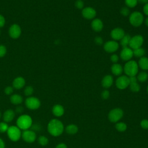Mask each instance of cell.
I'll list each match as a JSON object with an SVG mask.
<instances>
[{
  "mask_svg": "<svg viewBox=\"0 0 148 148\" xmlns=\"http://www.w3.org/2000/svg\"><path fill=\"white\" fill-rule=\"evenodd\" d=\"M47 131L51 135L58 136L61 135L64 131V124L58 119H53L51 120L47 124Z\"/></svg>",
  "mask_w": 148,
  "mask_h": 148,
  "instance_id": "obj_1",
  "label": "cell"
},
{
  "mask_svg": "<svg viewBox=\"0 0 148 148\" xmlns=\"http://www.w3.org/2000/svg\"><path fill=\"white\" fill-rule=\"evenodd\" d=\"M138 63L134 60H130L125 64L123 67V72L128 77L135 76L138 72Z\"/></svg>",
  "mask_w": 148,
  "mask_h": 148,
  "instance_id": "obj_2",
  "label": "cell"
},
{
  "mask_svg": "<svg viewBox=\"0 0 148 148\" xmlns=\"http://www.w3.org/2000/svg\"><path fill=\"white\" fill-rule=\"evenodd\" d=\"M16 124L20 130H28L32 125V118L28 114L21 115L17 119Z\"/></svg>",
  "mask_w": 148,
  "mask_h": 148,
  "instance_id": "obj_3",
  "label": "cell"
},
{
  "mask_svg": "<svg viewBox=\"0 0 148 148\" xmlns=\"http://www.w3.org/2000/svg\"><path fill=\"white\" fill-rule=\"evenodd\" d=\"M129 21L132 26L138 27L140 26L144 21V17L140 12L135 11L130 14Z\"/></svg>",
  "mask_w": 148,
  "mask_h": 148,
  "instance_id": "obj_4",
  "label": "cell"
},
{
  "mask_svg": "<svg viewBox=\"0 0 148 148\" xmlns=\"http://www.w3.org/2000/svg\"><path fill=\"white\" fill-rule=\"evenodd\" d=\"M123 110L119 108L112 109L108 113V119L112 123H117L123 117Z\"/></svg>",
  "mask_w": 148,
  "mask_h": 148,
  "instance_id": "obj_5",
  "label": "cell"
},
{
  "mask_svg": "<svg viewBox=\"0 0 148 148\" xmlns=\"http://www.w3.org/2000/svg\"><path fill=\"white\" fill-rule=\"evenodd\" d=\"M7 134L9 138L13 141L16 142L21 137V132L17 126H10L7 131Z\"/></svg>",
  "mask_w": 148,
  "mask_h": 148,
  "instance_id": "obj_6",
  "label": "cell"
},
{
  "mask_svg": "<svg viewBox=\"0 0 148 148\" xmlns=\"http://www.w3.org/2000/svg\"><path fill=\"white\" fill-rule=\"evenodd\" d=\"M143 38L142 35H136L131 38L129 47H130L132 50H134L139 47H141L143 43Z\"/></svg>",
  "mask_w": 148,
  "mask_h": 148,
  "instance_id": "obj_7",
  "label": "cell"
},
{
  "mask_svg": "<svg viewBox=\"0 0 148 148\" xmlns=\"http://www.w3.org/2000/svg\"><path fill=\"white\" fill-rule=\"evenodd\" d=\"M25 105L27 108L31 110H35L40 107V101L36 97H29L25 99Z\"/></svg>",
  "mask_w": 148,
  "mask_h": 148,
  "instance_id": "obj_8",
  "label": "cell"
},
{
  "mask_svg": "<svg viewBox=\"0 0 148 148\" xmlns=\"http://www.w3.org/2000/svg\"><path fill=\"white\" fill-rule=\"evenodd\" d=\"M129 77L126 75H120L116 80V86L120 90L125 89L129 86Z\"/></svg>",
  "mask_w": 148,
  "mask_h": 148,
  "instance_id": "obj_9",
  "label": "cell"
},
{
  "mask_svg": "<svg viewBox=\"0 0 148 148\" xmlns=\"http://www.w3.org/2000/svg\"><path fill=\"white\" fill-rule=\"evenodd\" d=\"M23 139L27 143H32L36 139V135L35 131L29 130H24L21 133Z\"/></svg>",
  "mask_w": 148,
  "mask_h": 148,
  "instance_id": "obj_10",
  "label": "cell"
},
{
  "mask_svg": "<svg viewBox=\"0 0 148 148\" xmlns=\"http://www.w3.org/2000/svg\"><path fill=\"white\" fill-rule=\"evenodd\" d=\"M119 47V43L114 40H109V41L105 42L103 45L104 50L106 52L110 53H114V52L118 50Z\"/></svg>",
  "mask_w": 148,
  "mask_h": 148,
  "instance_id": "obj_11",
  "label": "cell"
},
{
  "mask_svg": "<svg viewBox=\"0 0 148 148\" xmlns=\"http://www.w3.org/2000/svg\"><path fill=\"white\" fill-rule=\"evenodd\" d=\"M133 56V50H132L129 47H123V49L120 53V57L121 60L125 61H128L131 60Z\"/></svg>",
  "mask_w": 148,
  "mask_h": 148,
  "instance_id": "obj_12",
  "label": "cell"
},
{
  "mask_svg": "<svg viewBox=\"0 0 148 148\" xmlns=\"http://www.w3.org/2000/svg\"><path fill=\"white\" fill-rule=\"evenodd\" d=\"M82 16L87 20H91L95 18L97 12L95 10L91 7H86L82 9Z\"/></svg>",
  "mask_w": 148,
  "mask_h": 148,
  "instance_id": "obj_13",
  "label": "cell"
},
{
  "mask_svg": "<svg viewBox=\"0 0 148 148\" xmlns=\"http://www.w3.org/2000/svg\"><path fill=\"white\" fill-rule=\"evenodd\" d=\"M21 33L20 27L16 24L12 25L9 29V34L11 38L13 39L18 38Z\"/></svg>",
  "mask_w": 148,
  "mask_h": 148,
  "instance_id": "obj_14",
  "label": "cell"
},
{
  "mask_svg": "<svg viewBox=\"0 0 148 148\" xmlns=\"http://www.w3.org/2000/svg\"><path fill=\"white\" fill-rule=\"evenodd\" d=\"M124 35V31L121 28H115L113 29L110 32L111 38L115 41L120 40Z\"/></svg>",
  "mask_w": 148,
  "mask_h": 148,
  "instance_id": "obj_15",
  "label": "cell"
},
{
  "mask_svg": "<svg viewBox=\"0 0 148 148\" xmlns=\"http://www.w3.org/2000/svg\"><path fill=\"white\" fill-rule=\"evenodd\" d=\"M91 26L92 29L96 32H100L103 27V24L102 20L99 18H94L91 21Z\"/></svg>",
  "mask_w": 148,
  "mask_h": 148,
  "instance_id": "obj_16",
  "label": "cell"
},
{
  "mask_svg": "<svg viewBox=\"0 0 148 148\" xmlns=\"http://www.w3.org/2000/svg\"><path fill=\"white\" fill-rule=\"evenodd\" d=\"M113 83V78L110 75H107L105 76L101 81V84L102 87L105 88H108L112 86Z\"/></svg>",
  "mask_w": 148,
  "mask_h": 148,
  "instance_id": "obj_17",
  "label": "cell"
},
{
  "mask_svg": "<svg viewBox=\"0 0 148 148\" xmlns=\"http://www.w3.org/2000/svg\"><path fill=\"white\" fill-rule=\"evenodd\" d=\"M64 107L60 104H56L53 106L52 108L53 114L56 117H61L64 113Z\"/></svg>",
  "mask_w": 148,
  "mask_h": 148,
  "instance_id": "obj_18",
  "label": "cell"
},
{
  "mask_svg": "<svg viewBox=\"0 0 148 148\" xmlns=\"http://www.w3.org/2000/svg\"><path fill=\"white\" fill-rule=\"evenodd\" d=\"M15 116L14 112L12 109H8L6 110L3 114V119L4 120V122L6 123H9L11 122Z\"/></svg>",
  "mask_w": 148,
  "mask_h": 148,
  "instance_id": "obj_19",
  "label": "cell"
},
{
  "mask_svg": "<svg viewBox=\"0 0 148 148\" xmlns=\"http://www.w3.org/2000/svg\"><path fill=\"white\" fill-rule=\"evenodd\" d=\"M112 73L116 76H120L123 72V67L119 64L114 63L111 66Z\"/></svg>",
  "mask_w": 148,
  "mask_h": 148,
  "instance_id": "obj_20",
  "label": "cell"
},
{
  "mask_svg": "<svg viewBox=\"0 0 148 148\" xmlns=\"http://www.w3.org/2000/svg\"><path fill=\"white\" fill-rule=\"evenodd\" d=\"M25 79L22 77H17L13 82V87L16 89H20L25 85Z\"/></svg>",
  "mask_w": 148,
  "mask_h": 148,
  "instance_id": "obj_21",
  "label": "cell"
},
{
  "mask_svg": "<svg viewBox=\"0 0 148 148\" xmlns=\"http://www.w3.org/2000/svg\"><path fill=\"white\" fill-rule=\"evenodd\" d=\"M138 66L143 70H148V58L146 57H140L138 61Z\"/></svg>",
  "mask_w": 148,
  "mask_h": 148,
  "instance_id": "obj_22",
  "label": "cell"
},
{
  "mask_svg": "<svg viewBox=\"0 0 148 148\" xmlns=\"http://www.w3.org/2000/svg\"><path fill=\"white\" fill-rule=\"evenodd\" d=\"M78 127L74 124H70L65 127V131L69 135H74L78 132Z\"/></svg>",
  "mask_w": 148,
  "mask_h": 148,
  "instance_id": "obj_23",
  "label": "cell"
},
{
  "mask_svg": "<svg viewBox=\"0 0 148 148\" xmlns=\"http://www.w3.org/2000/svg\"><path fill=\"white\" fill-rule=\"evenodd\" d=\"M10 101L14 105H19L23 102V98L20 95L13 94L10 98Z\"/></svg>",
  "mask_w": 148,
  "mask_h": 148,
  "instance_id": "obj_24",
  "label": "cell"
},
{
  "mask_svg": "<svg viewBox=\"0 0 148 148\" xmlns=\"http://www.w3.org/2000/svg\"><path fill=\"white\" fill-rule=\"evenodd\" d=\"M131 36L128 34H125V35L121 38L120 41V45L123 47H128L130 43V41L131 39Z\"/></svg>",
  "mask_w": 148,
  "mask_h": 148,
  "instance_id": "obj_25",
  "label": "cell"
},
{
  "mask_svg": "<svg viewBox=\"0 0 148 148\" xmlns=\"http://www.w3.org/2000/svg\"><path fill=\"white\" fill-rule=\"evenodd\" d=\"M137 80L140 82H145L148 79V73L145 71H142L139 73L138 76H136Z\"/></svg>",
  "mask_w": 148,
  "mask_h": 148,
  "instance_id": "obj_26",
  "label": "cell"
},
{
  "mask_svg": "<svg viewBox=\"0 0 148 148\" xmlns=\"http://www.w3.org/2000/svg\"><path fill=\"white\" fill-rule=\"evenodd\" d=\"M145 53V50L142 47H139V48L133 50L134 56L138 57V58L143 57Z\"/></svg>",
  "mask_w": 148,
  "mask_h": 148,
  "instance_id": "obj_27",
  "label": "cell"
},
{
  "mask_svg": "<svg viewBox=\"0 0 148 148\" xmlns=\"http://www.w3.org/2000/svg\"><path fill=\"white\" fill-rule=\"evenodd\" d=\"M115 128L119 132H124L127 130V125L124 122H117L115 125Z\"/></svg>",
  "mask_w": 148,
  "mask_h": 148,
  "instance_id": "obj_28",
  "label": "cell"
},
{
  "mask_svg": "<svg viewBox=\"0 0 148 148\" xmlns=\"http://www.w3.org/2000/svg\"><path fill=\"white\" fill-rule=\"evenodd\" d=\"M129 87H130V90L134 92H137L139 91V90L140 89V85L138 83V82L130 83Z\"/></svg>",
  "mask_w": 148,
  "mask_h": 148,
  "instance_id": "obj_29",
  "label": "cell"
},
{
  "mask_svg": "<svg viewBox=\"0 0 148 148\" xmlns=\"http://www.w3.org/2000/svg\"><path fill=\"white\" fill-rule=\"evenodd\" d=\"M38 142L42 146H46L49 143V139L45 136H40L38 138Z\"/></svg>",
  "mask_w": 148,
  "mask_h": 148,
  "instance_id": "obj_30",
  "label": "cell"
},
{
  "mask_svg": "<svg viewBox=\"0 0 148 148\" xmlns=\"http://www.w3.org/2000/svg\"><path fill=\"white\" fill-rule=\"evenodd\" d=\"M125 3L128 8H134L138 3L137 0H125Z\"/></svg>",
  "mask_w": 148,
  "mask_h": 148,
  "instance_id": "obj_31",
  "label": "cell"
},
{
  "mask_svg": "<svg viewBox=\"0 0 148 148\" xmlns=\"http://www.w3.org/2000/svg\"><path fill=\"white\" fill-rule=\"evenodd\" d=\"M9 128V126L6 122H1L0 123V132L4 133L7 132Z\"/></svg>",
  "mask_w": 148,
  "mask_h": 148,
  "instance_id": "obj_32",
  "label": "cell"
},
{
  "mask_svg": "<svg viewBox=\"0 0 148 148\" xmlns=\"http://www.w3.org/2000/svg\"><path fill=\"white\" fill-rule=\"evenodd\" d=\"M130 11L129 8L127 6L123 7L120 10V13L121 14V15H123L124 17L128 16L130 14Z\"/></svg>",
  "mask_w": 148,
  "mask_h": 148,
  "instance_id": "obj_33",
  "label": "cell"
},
{
  "mask_svg": "<svg viewBox=\"0 0 148 148\" xmlns=\"http://www.w3.org/2000/svg\"><path fill=\"white\" fill-rule=\"evenodd\" d=\"M34 92V88L32 86H27L24 90V94L26 96H30Z\"/></svg>",
  "mask_w": 148,
  "mask_h": 148,
  "instance_id": "obj_34",
  "label": "cell"
},
{
  "mask_svg": "<svg viewBox=\"0 0 148 148\" xmlns=\"http://www.w3.org/2000/svg\"><path fill=\"white\" fill-rule=\"evenodd\" d=\"M75 6L79 9H83L84 8V2L82 0H77L75 2Z\"/></svg>",
  "mask_w": 148,
  "mask_h": 148,
  "instance_id": "obj_35",
  "label": "cell"
},
{
  "mask_svg": "<svg viewBox=\"0 0 148 148\" xmlns=\"http://www.w3.org/2000/svg\"><path fill=\"white\" fill-rule=\"evenodd\" d=\"M140 127L144 130L148 129V120L147 119H143L140 123Z\"/></svg>",
  "mask_w": 148,
  "mask_h": 148,
  "instance_id": "obj_36",
  "label": "cell"
},
{
  "mask_svg": "<svg viewBox=\"0 0 148 148\" xmlns=\"http://www.w3.org/2000/svg\"><path fill=\"white\" fill-rule=\"evenodd\" d=\"M110 96V92L108 90H105L101 92V97L103 99H107Z\"/></svg>",
  "mask_w": 148,
  "mask_h": 148,
  "instance_id": "obj_37",
  "label": "cell"
},
{
  "mask_svg": "<svg viewBox=\"0 0 148 148\" xmlns=\"http://www.w3.org/2000/svg\"><path fill=\"white\" fill-rule=\"evenodd\" d=\"M6 53V47L3 45H0V57H3Z\"/></svg>",
  "mask_w": 148,
  "mask_h": 148,
  "instance_id": "obj_38",
  "label": "cell"
},
{
  "mask_svg": "<svg viewBox=\"0 0 148 148\" xmlns=\"http://www.w3.org/2000/svg\"><path fill=\"white\" fill-rule=\"evenodd\" d=\"M110 61L113 63H117V61H119V56L116 54H113L111 56H110Z\"/></svg>",
  "mask_w": 148,
  "mask_h": 148,
  "instance_id": "obj_39",
  "label": "cell"
},
{
  "mask_svg": "<svg viewBox=\"0 0 148 148\" xmlns=\"http://www.w3.org/2000/svg\"><path fill=\"white\" fill-rule=\"evenodd\" d=\"M94 42L97 45H101L103 43V39L101 36H97L94 39Z\"/></svg>",
  "mask_w": 148,
  "mask_h": 148,
  "instance_id": "obj_40",
  "label": "cell"
},
{
  "mask_svg": "<svg viewBox=\"0 0 148 148\" xmlns=\"http://www.w3.org/2000/svg\"><path fill=\"white\" fill-rule=\"evenodd\" d=\"M13 91V88L11 86H8L5 89V93L6 95H10Z\"/></svg>",
  "mask_w": 148,
  "mask_h": 148,
  "instance_id": "obj_41",
  "label": "cell"
},
{
  "mask_svg": "<svg viewBox=\"0 0 148 148\" xmlns=\"http://www.w3.org/2000/svg\"><path fill=\"white\" fill-rule=\"evenodd\" d=\"M5 24V19L4 18V17L0 14V28L2 27Z\"/></svg>",
  "mask_w": 148,
  "mask_h": 148,
  "instance_id": "obj_42",
  "label": "cell"
},
{
  "mask_svg": "<svg viewBox=\"0 0 148 148\" xmlns=\"http://www.w3.org/2000/svg\"><path fill=\"white\" fill-rule=\"evenodd\" d=\"M143 13L148 16V3L146 4H145L143 8Z\"/></svg>",
  "mask_w": 148,
  "mask_h": 148,
  "instance_id": "obj_43",
  "label": "cell"
},
{
  "mask_svg": "<svg viewBox=\"0 0 148 148\" xmlns=\"http://www.w3.org/2000/svg\"><path fill=\"white\" fill-rule=\"evenodd\" d=\"M129 77L130 83L137 82V78H136V76H130V77Z\"/></svg>",
  "mask_w": 148,
  "mask_h": 148,
  "instance_id": "obj_44",
  "label": "cell"
},
{
  "mask_svg": "<svg viewBox=\"0 0 148 148\" xmlns=\"http://www.w3.org/2000/svg\"><path fill=\"white\" fill-rule=\"evenodd\" d=\"M55 148H68L67 146L64 143H60L58 144Z\"/></svg>",
  "mask_w": 148,
  "mask_h": 148,
  "instance_id": "obj_45",
  "label": "cell"
},
{
  "mask_svg": "<svg viewBox=\"0 0 148 148\" xmlns=\"http://www.w3.org/2000/svg\"><path fill=\"white\" fill-rule=\"evenodd\" d=\"M24 109L21 106H18L16 108V112L18 113H20L21 112H23Z\"/></svg>",
  "mask_w": 148,
  "mask_h": 148,
  "instance_id": "obj_46",
  "label": "cell"
},
{
  "mask_svg": "<svg viewBox=\"0 0 148 148\" xmlns=\"http://www.w3.org/2000/svg\"><path fill=\"white\" fill-rule=\"evenodd\" d=\"M5 142L4 141L0 138V148H5Z\"/></svg>",
  "mask_w": 148,
  "mask_h": 148,
  "instance_id": "obj_47",
  "label": "cell"
},
{
  "mask_svg": "<svg viewBox=\"0 0 148 148\" xmlns=\"http://www.w3.org/2000/svg\"><path fill=\"white\" fill-rule=\"evenodd\" d=\"M138 3H142V4H146L148 3V0H137Z\"/></svg>",
  "mask_w": 148,
  "mask_h": 148,
  "instance_id": "obj_48",
  "label": "cell"
},
{
  "mask_svg": "<svg viewBox=\"0 0 148 148\" xmlns=\"http://www.w3.org/2000/svg\"><path fill=\"white\" fill-rule=\"evenodd\" d=\"M145 24L147 27H148V17L145 19Z\"/></svg>",
  "mask_w": 148,
  "mask_h": 148,
  "instance_id": "obj_49",
  "label": "cell"
},
{
  "mask_svg": "<svg viewBox=\"0 0 148 148\" xmlns=\"http://www.w3.org/2000/svg\"><path fill=\"white\" fill-rule=\"evenodd\" d=\"M147 92L148 93V86H147Z\"/></svg>",
  "mask_w": 148,
  "mask_h": 148,
  "instance_id": "obj_50",
  "label": "cell"
},
{
  "mask_svg": "<svg viewBox=\"0 0 148 148\" xmlns=\"http://www.w3.org/2000/svg\"><path fill=\"white\" fill-rule=\"evenodd\" d=\"M1 112H0V118H1Z\"/></svg>",
  "mask_w": 148,
  "mask_h": 148,
  "instance_id": "obj_51",
  "label": "cell"
}]
</instances>
